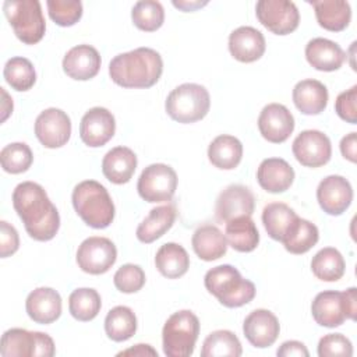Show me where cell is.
I'll list each match as a JSON object with an SVG mask.
<instances>
[{
  "label": "cell",
  "mask_w": 357,
  "mask_h": 357,
  "mask_svg": "<svg viewBox=\"0 0 357 357\" xmlns=\"http://www.w3.org/2000/svg\"><path fill=\"white\" fill-rule=\"evenodd\" d=\"M75 258L82 272L102 275L114 265L117 259V248L110 238L92 236L79 244Z\"/></svg>",
  "instance_id": "8fae6325"
},
{
  "label": "cell",
  "mask_w": 357,
  "mask_h": 357,
  "mask_svg": "<svg viewBox=\"0 0 357 357\" xmlns=\"http://www.w3.org/2000/svg\"><path fill=\"white\" fill-rule=\"evenodd\" d=\"M311 271L319 280L336 282L344 275L346 262L336 248L325 247L312 257Z\"/></svg>",
  "instance_id": "e575fe53"
},
{
  "label": "cell",
  "mask_w": 357,
  "mask_h": 357,
  "mask_svg": "<svg viewBox=\"0 0 357 357\" xmlns=\"http://www.w3.org/2000/svg\"><path fill=\"white\" fill-rule=\"evenodd\" d=\"M13 206L29 237L36 241L54 238L60 227V215L40 184L20 183L13 191Z\"/></svg>",
  "instance_id": "6da1fadb"
},
{
  "label": "cell",
  "mask_w": 357,
  "mask_h": 357,
  "mask_svg": "<svg viewBox=\"0 0 357 357\" xmlns=\"http://www.w3.org/2000/svg\"><path fill=\"white\" fill-rule=\"evenodd\" d=\"M137 331V317L130 307L117 305L105 318V332L113 342H126Z\"/></svg>",
  "instance_id": "d590c367"
},
{
  "label": "cell",
  "mask_w": 357,
  "mask_h": 357,
  "mask_svg": "<svg viewBox=\"0 0 357 357\" xmlns=\"http://www.w3.org/2000/svg\"><path fill=\"white\" fill-rule=\"evenodd\" d=\"M317 201L325 213L339 216L346 212L353 201L351 184L343 176H328L318 184Z\"/></svg>",
  "instance_id": "9a60e30c"
},
{
  "label": "cell",
  "mask_w": 357,
  "mask_h": 357,
  "mask_svg": "<svg viewBox=\"0 0 357 357\" xmlns=\"http://www.w3.org/2000/svg\"><path fill=\"white\" fill-rule=\"evenodd\" d=\"M116 132V120L106 107L95 106L89 109L81 119L79 137L81 141L91 146L99 148L107 144Z\"/></svg>",
  "instance_id": "2e32d148"
},
{
  "label": "cell",
  "mask_w": 357,
  "mask_h": 357,
  "mask_svg": "<svg viewBox=\"0 0 357 357\" xmlns=\"http://www.w3.org/2000/svg\"><path fill=\"white\" fill-rule=\"evenodd\" d=\"M73 206L85 225L93 229H106L114 219V204L106 187L96 180L78 183L71 195Z\"/></svg>",
  "instance_id": "3957f363"
},
{
  "label": "cell",
  "mask_w": 357,
  "mask_h": 357,
  "mask_svg": "<svg viewBox=\"0 0 357 357\" xmlns=\"http://www.w3.org/2000/svg\"><path fill=\"white\" fill-rule=\"evenodd\" d=\"M49 17L60 26H73L82 17V3L79 0H47Z\"/></svg>",
  "instance_id": "b9f144b4"
},
{
  "label": "cell",
  "mask_w": 357,
  "mask_h": 357,
  "mask_svg": "<svg viewBox=\"0 0 357 357\" xmlns=\"http://www.w3.org/2000/svg\"><path fill=\"white\" fill-rule=\"evenodd\" d=\"M319 240L318 227L307 219L298 216L296 223L290 227L289 233L280 241L286 251L290 254H305L310 251Z\"/></svg>",
  "instance_id": "836d02e7"
},
{
  "label": "cell",
  "mask_w": 357,
  "mask_h": 357,
  "mask_svg": "<svg viewBox=\"0 0 357 357\" xmlns=\"http://www.w3.org/2000/svg\"><path fill=\"white\" fill-rule=\"evenodd\" d=\"M258 130L268 142L282 144L294 130V117L284 105L269 103L259 113Z\"/></svg>",
  "instance_id": "ac0fdd59"
},
{
  "label": "cell",
  "mask_w": 357,
  "mask_h": 357,
  "mask_svg": "<svg viewBox=\"0 0 357 357\" xmlns=\"http://www.w3.org/2000/svg\"><path fill=\"white\" fill-rule=\"evenodd\" d=\"M243 144L233 135H218L208 146V159L218 169L233 170L240 165Z\"/></svg>",
  "instance_id": "f546056e"
},
{
  "label": "cell",
  "mask_w": 357,
  "mask_h": 357,
  "mask_svg": "<svg viewBox=\"0 0 357 357\" xmlns=\"http://www.w3.org/2000/svg\"><path fill=\"white\" fill-rule=\"evenodd\" d=\"M162 73V56L151 47H137L120 53L109 63L112 81L123 88H151L159 81Z\"/></svg>",
  "instance_id": "7a4b0ae2"
},
{
  "label": "cell",
  "mask_w": 357,
  "mask_h": 357,
  "mask_svg": "<svg viewBox=\"0 0 357 357\" xmlns=\"http://www.w3.org/2000/svg\"><path fill=\"white\" fill-rule=\"evenodd\" d=\"M291 151L298 163L305 167H321L331 160L332 145L319 130H304L293 141Z\"/></svg>",
  "instance_id": "4fadbf2b"
},
{
  "label": "cell",
  "mask_w": 357,
  "mask_h": 357,
  "mask_svg": "<svg viewBox=\"0 0 357 357\" xmlns=\"http://www.w3.org/2000/svg\"><path fill=\"white\" fill-rule=\"evenodd\" d=\"M278 356L280 357H289V356H298V357H308L310 353L304 343L298 340H287L282 343V346L276 351Z\"/></svg>",
  "instance_id": "7dc6e473"
},
{
  "label": "cell",
  "mask_w": 357,
  "mask_h": 357,
  "mask_svg": "<svg viewBox=\"0 0 357 357\" xmlns=\"http://www.w3.org/2000/svg\"><path fill=\"white\" fill-rule=\"evenodd\" d=\"M340 152L344 159L356 163L357 160V132H350L344 135L340 141Z\"/></svg>",
  "instance_id": "c3c4849f"
},
{
  "label": "cell",
  "mask_w": 357,
  "mask_h": 357,
  "mask_svg": "<svg viewBox=\"0 0 357 357\" xmlns=\"http://www.w3.org/2000/svg\"><path fill=\"white\" fill-rule=\"evenodd\" d=\"M0 92L3 95V107H1V123L7 120V117L13 112V99L8 96V93L4 91V88H0Z\"/></svg>",
  "instance_id": "816d5d0a"
},
{
  "label": "cell",
  "mask_w": 357,
  "mask_h": 357,
  "mask_svg": "<svg viewBox=\"0 0 357 357\" xmlns=\"http://www.w3.org/2000/svg\"><path fill=\"white\" fill-rule=\"evenodd\" d=\"M191 244L197 257L206 262L222 258L227 251L226 237L215 225L199 226L192 234Z\"/></svg>",
  "instance_id": "83f0119b"
},
{
  "label": "cell",
  "mask_w": 357,
  "mask_h": 357,
  "mask_svg": "<svg viewBox=\"0 0 357 357\" xmlns=\"http://www.w3.org/2000/svg\"><path fill=\"white\" fill-rule=\"evenodd\" d=\"M245 339L258 349L272 346L280 332V325L276 315L265 308L251 311L243 324Z\"/></svg>",
  "instance_id": "d6986e66"
},
{
  "label": "cell",
  "mask_w": 357,
  "mask_h": 357,
  "mask_svg": "<svg viewBox=\"0 0 357 357\" xmlns=\"http://www.w3.org/2000/svg\"><path fill=\"white\" fill-rule=\"evenodd\" d=\"M255 209V198L251 190L241 184L226 187L218 197L215 215L219 222L227 223L238 216H251Z\"/></svg>",
  "instance_id": "e0dca14e"
},
{
  "label": "cell",
  "mask_w": 357,
  "mask_h": 357,
  "mask_svg": "<svg viewBox=\"0 0 357 357\" xmlns=\"http://www.w3.org/2000/svg\"><path fill=\"white\" fill-rule=\"evenodd\" d=\"M131 20L138 29L145 32H153L163 25V6L156 0L137 1L131 10Z\"/></svg>",
  "instance_id": "ab89813d"
},
{
  "label": "cell",
  "mask_w": 357,
  "mask_h": 357,
  "mask_svg": "<svg viewBox=\"0 0 357 357\" xmlns=\"http://www.w3.org/2000/svg\"><path fill=\"white\" fill-rule=\"evenodd\" d=\"M61 297L52 287H38L32 290L25 300L28 317L42 325L57 321L61 315Z\"/></svg>",
  "instance_id": "44dd1931"
},
{
  "label": "cell",
  "mask_w": 357,
  "mask_h": 357,
  "mask_svg": "<svg viewBox=\"0 0 357 357\" xmlns=\"http://www.w3.org/2000/svg\"><path fill=\"white\" fill-rule=\"evenodd\" d=\"M35 135L45 148H61L71 137L68 114L57 107L45 109L35 120Z\"/></svg>",
  "instance_id": "5bb4252c"
},
{
  "label": "cell",
  "mask_w": 357,
  "mask_h": 357,
  "mask_svg": "<svg viewBox=\"0 0 357 357\" xmlns=\"http://www.w3.org/2000/svg\"><path fill=\"white\" fill-rule=\"evenodd\" d=\"M225 237L227 245L238 252H251L259 243L258 229L251 216H238L226 223Z\"/></svg>",
  "instance_id": "4dcf8cb0"
},
{
  "label": "cell",
  "mask_w": 357,
  "mask_h": 357,
  "mask_svg": "<svg viewBox=\"0 0 357 357\" xmlns=\"http://www.w3.org/2000/svg\"><path fill=\"white\" fill-rule=\"evenodd\" d=\"M293 102L296 107L307 116L319 114L328 105V89L318 79L298 81L293 88Z\"/></svg>",
  "instance_id": "484cf974"
},
{
  "label": "cell",
  "mask_w": 357,
  "mask_h": 357,
  "mask_svg": "<svg viewBox=\"0 0 357 357\" xmlns=\"http://www.w3.org/2000/svg\"><path fill=\"white\" fill-rule=\"evenodd\" d=\"M199 335V319L190 310L172 314L162 329L163 353L167 357H188Z\"/></svg>",
  "instance_id": "8992f818"
},
{
  "label": "cell",
  "mask_w": 357,
  "mask_h": 357,
  "mask_svg": "<svg viewBox=\"0 0 357 357\" xmlns=\"http://www.w3.org/2000/svg\"><path fill=\"white\" fill-rule=\"evenodd\" d=\"M54 353L53 339L43 332L11 328L1 336L0 354L3 357H52Z\"/></svg>",
  "instance_id": "9c48e42d"
},
{
  "label": "cell",
  "mask_w": 357,
  "mask_h": 357,
  "mask_svg": "<svg viewBox=\"0 0 357 357\" xmlns=\"http://www.w3.org/2000/svg\"><path fill=\"white\" fill-rule=\"evenodd\" d=\"M155 265L165 278L178 279L187 273L190 268V257L183 245L177 243H166L156 251Z\"/></svg>",
  "instance_id": "1f68e13d"
},
{
  "label": "cell",
  "mask_w": 357,
  "mask_h": 357,
  "mask_svg": "<svg viewBox=\"0 0 357 357\" xmlns=\"http://www.w3.org/2000/svg\"><path fill=\"white\" fill-rule=\"evenodd\" d=\"M3 75L6 82L15 91L25 92L31 89L36 81L33 64L25 57H11L7 60Z\"/></svg>",
  "instance_id": "f35d334b"
},
{
  "label": "cell",
  "mask_w": 357,
  "mask_h": 357,
  "mask_svg": "<svg viewBox=\"0 0 357 357\" xmlns=\"http://www.w3.org/2000/svg\"><path fill=\"white\" fill-rule=\"evenodd\" d=\"M204 284L206 290L227 308H237L248 304L255 297V284L244 279L240 272L229 265H218L205 273Z\"/></svg>",
  "instance_id": "277c9868"
},
{
  "label": "cell",
  "mask_w": 357,
  "mask_h": 357,
  "mask_svg": "<svg viewBox=\"0 0 357 357\" xmlns=\"http://www.w3.org/2000/svg\"><path fill=\"white\" fill-rule=\"evenodd\" d=\"M305 59L318 71H336L344 60L346 53L333 40L326 38H314L305 45Z\"/></svg>",
  "instance_id": "cb8c5ba5"
},
{
  "label": "cell",
  "mask_w": 357,
  "mask_h": 357,
  "mask_svg": "<svg viewBox=\"0 0 357 357\" xmlns=\"http://www.w3.org/2000/svg\"><path fill=\"white\" fill-rule=\"evenodd\" d=\"M243 349L238 337L227 329H219L211 332L202 344L201 356L202 357H238L241 356Z\"/></svg>",
  "instance_id": "74e56055"
},
{
  "label": "cell",
  "mask_w": 357,
  "mask_h": 357,
  "mask_svg": "<svg viewBox=\"0 0 357 357\" xmlns=\"http://www.w3.org/2000/svg\"><path fill=\"white\" fill-rule=\"evenodd\" d=\"M20 247L18 231L6 220L0 222V257L7 258L17 252Z\"/></svg>",
  "instance_id": "bcb514c9"
},
{
  "label": "cell",
  "mask_w": 357,
  "mask_h": 357,
  "mask_svg": "<svg viewBox=\"0 0 357 357\" xmlns=\"http://www.w3.org/2000/svg\"><path fill=\"white\" fill-rule=\"evenodd\" d=\"M319 357H350L353 356L351 342L342 333H328L318 342Z\"/></svg>",
  "instance_id": "ee69618b"
},
{
  "label": "cell",
  "mask_w": 357,
  "mask_h": 357,
  "mask_svg": "<svg viewBox=\"0 0 357 357\" xmlns=\"http://www.w3.org/2000/svg\"><path fill=\"white\" fill-rule=\"evenodd\" d=\"M137 155L128 146L112 148L102 160V173L113 184H126L137 169Z\"/></svg>",
  "instance_id": "d4e9b609"
},
{
  "label": "cell",
  "mask_w": 357,
  "mask_h": 357,
  "mask_svg": "<svg viewBox=\"0 0 357 357\" xmlns=\"http://www.w3.org/2000/svg\"><path fill=\"white\" fill-rule=\"evenodd\" d=\"M113 283L116 289L121 293H137L145 284V272L139 265L126 264L116 271L113 276Z\"/></svg>",
  "instance_id": "7bdbcfd3"
},
{
  "label": "cell",
  "mask_w": 357,
  "mask_h": 357,
  "mask_svg": "<svg viewBox=\"0 0 357 357\" xmlns=\"http://www.w3.org/2000/svg\"><path fill=\"white\" fill-rule=\"evenodd\" d=\"M297 219L294 209L283 202H271L262 211L264 227L268 236L276 241L283 240Z\"/></svg>",
  "instance_id": "d6a6232c"
},
{
  "label": "cell",
  "mask_w": 357,
  "mask_h": 357,
  "mask_svg": "<svg viewBox=\"0 0 357 357\" xmlns=\"http://www.w3.org/2000/svg\"><path fill=\"white\" fill-rule=\"evenodd\" d=\"M211 107L208 89L199 84H181L166 98V113L177 123L190 124L202 120Z\"/></svg>",
  "instance_id": "5b68a950"
},
{
  "label": "cell",
  "mask_w": 357,
  "mask_h": 357,
  "mask_svg": "<svg viewBox=\"0 0 357 357\" xmlns=\"http://www.w3.org/2000/svg\"><path fill=\"white\" fill-rule=\"evenodd\" d=\"M255 14L258 21L276 35H289L300 24L298 8L289 0H259Z\"/></svg>",
  "instance_id": "7c38bea8"
},
{
  "label": "cell",
  "mask_w": 357,
  "mask_h": 357,
  "mask_svg": "<svg viewBox=\"0 0 357 357\" xmlns=\"http://www.w3.org/2000/svg\"><path fill=\"white\" fill-rule=\"evenodd\" d=\"M100 54L91 45H78L71 47L63 59L64 73L77 81H88L98 75L100 70Z\"/></svg>",
  "instance_id": "ffe728a7"
},
{
  "label": "cell",
  "mask_w": 357,
  "mask_h": 357,
  "mask_svg": "<svg viewBox=\"0 0 357 357\" xmlns=\"http://www.w3.org/2000/svg\"><path fill=\"white\" fill-rule=\"evenodd\" d=\"M102 300L92 287H79L71 291L68 297V311L77 321H92L100 311Z\"/></svg>",
  "instance_id": "8d00e7d4"
},
{
  "label": "cell",
  "mask_w": 357,
  "mask_h": 357,
  "mask_svg": "<svg viewBox=\"0 0 357 357\" xmlns=\"http://www.w3.org/2000/svg\"><path fill=\"white\" fill-rule=\"evenodd\" d=\"M0 162L4 172L20 174L31 167L33 153L25 142H11L1 149Z\"/></svg>",
  "instance_id": "60d3db41"
},
{
  "label": "cell",
  "mask_w": 357,
  "mask_h": 357,
  "mask_svg": "<svg viewBox=\"0 0 357 357\" xmlns=\"http://www.w3.org/2000/svg\"><path fill=\"white\" fill-rule=\"evenodd\" d=\"M3 11L15 36L25 45H35L42 40L46 22L38 0H6Z\"/></svg>",
  "instance_id": "52a82bcc"
},
{
  "label": "cell",
  "mask_w": 357,
  "mask_h": 357,
  "mask_svg": "<svg viewBox=\"0 0 357 357\" xmlns=\"http://www.w3.org/2000/svg\"><path fill=\"white\" fill-rule=\"evenodd\" d=\"M356 287H350L344 291H321L315 296L311 304L312 318L318 325L325 328H336L346 319H356Z\"/></svg>",
  "instance_id": "ba28073f"
},
{
  "label": "cell",
  "mask_w": 357,
  "mask_h": 357,
  "mask_svg": "<svg viewBox=\"0 0 357 357\" xmlns=\"http://www.w3.org/2000/svg\"><path fill=\"white\" fill-rule=\"evenodd\" d=\"M336 114L350 124H357V85L343 91L335 100Z\"/></svg>",
  "instance_id": "f6af8a7d"
},
{
  "label": "cell",
  "mask_w": 357,
  "mask_h": 357,
  "mask_svg": "<svg viewBox=\"0 0 357 357\" xmlns=\"http://www.w3.org/2000/svg\"><path fill=\"white\" fill-rule=\"evenodd\" d=\"M177 180V173L172 166L152 163L141 172L137 191L146 202H167L176 192Z\"/></svg>",
  "instance_id": "30bf717a"
},
{
  "label": "cell",
  "mask_w": 357,
  "mask_h": 357,
  "mask_svg": "<svg viewBox=\"0 0 357 357\" xmlns=\"http://www.w3.org/2000/svg\"><path fill=\"white\" fill-rule=\"evenodd\" d=\"M315 11L319 26L331 32L346 29L351 20L350 4L344 0H314L308 1Z\"/></svg>",
  "instance_id": "f1b7e54d"
},
{
  "label": "cell",
  "mask_w": 357,
  "mask_h": 357,
  "mask_svg": "<svg viewBox=\"0 0 357 357\" xmlns=\"http://www.w3.org/2000/svg\"><path fill=\"white\" fill-rule=\"evenodd\" d=\"M208 1H198V0H192V1H187V0H181V1H173V6L176 8H180L181 11H195L197 8H201L204 6H206Z\"/></svg>",
  "instance_id": "f907efd6"
},
{
  "label": "cell",
  "mask_w": 357,
  "mask_h": 357,
  "mask_svg": "<svg viewBox=\"0 0 357 357\" xmlns=\"http://www.w3.org/2000/svg\"><path fill=\"white\" fill-rule=\"evenodd\" d=\"M265 38L254 26H238L229 35V52L241 63L259 60L265 53Z\"/></svg>",
  "instance_id": "7402d4cb"
},
{
  "label": "cell",
  "mask_w": 357,
  "mask_h": 357,
  "mask_svg": "<svg viewBox=\"0 0 357 357\" xmlns=\"http://www.w3.org/2000/svg\"><path fill=\"white\" fill-rule=\"evenodd\" d=\"M176 216L177 211L173 204H166L151 209L148 216L137 227V238L144 244L153 243L172 229Z\"/></svg>",
  "instance_id": "4316f807"
},
{
  "label": "cell",
  "mask_w": 357,
  "mask_h": 357,
  "mask_svg": "<svg viewBox=\"0 0 357 357\" xmlns=\"http://www.w3.org/2000/svg\"><path fill=\"white\" fill-rule=\"evenodd\" d=\"M257 180L261 188L266 192H284L294 181V170L282 158H268L259 163Z\"/></svg>",
  "instance_id": "603a6c76"
},
{
  "label": "cell",
  "mask_w": 357,
  "mask_h": 357,
  "mask_svg": "<svg viewBox=\"0 0 357 357\" xmlns=\"http://www.w3.org/2000/svg\"><path fill=\"white\" fill-rule=\"evenodd\" d=\"M117 356H138V357H144V356H156L158 357V351L155 349H152V346L149 344H135L134 347H130L127 350H123L120 353H117Z\"/></svg>",
  "instance_id": "681fc988"
}]
</instances>
